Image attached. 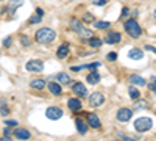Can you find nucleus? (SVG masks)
I'll use <instances>...</instances> for the list:
<instances>
[{"mask_svg": "<svg viewBox=\"0 0 156 141\" xmlns=\"http://www.w3.org/2000/svg\"><path fill=\"white\" fill-rule=\"evenodd\" d=\"M55 36H56L55 30H51L48 27H44V28L36 32L34 39H36V43H41V44H50L51 41L55 39Z\"/></svg>", "mask_w": 156, "mask_h": 141, "instance_id": "nucleus-1", "label": "nucleus"}, {"mask_svg": "<svg viewBox=\"0 0 156 141\" xmlns=\"http://www.w3.org/2000/svg\"><path fill=\"white\" fill-rule=\"evenodd\" d=\"M70 27H72V30H73L78 36L83 38V39H89V38L92 36V32L87 30L84 25H81V22L78 20V19H72V20H70Z\"/></svg>", "mask_w": 156, "mask_h": 141, "instance_id": "nucleus-2", "label": "nucleus"}, {"mask_svg": "<svg viewBox=\"0 0 156 141\" xmlns=\"http://www.w3.org/2000/svg\"><path fill=\"white\" fill-rule=\"evenodd\" d=\"M151 127H153V121H151V118H148V116H140V118H137V119L134 121V129H136L137 132H140V133L148 132Z\"/></svg>", "mask_w": 156, "mask_h": 141, "instance_id": "nucleus-3", "label": "nucleus"}, {"mask_svg": "<svg viewBox=\"0 0 156 141\" xmlns=\"http://www.w3.org/2000/svg\"><path fill=\"white\" fill-rule=\"evenodd\" d=\"M125 32L131 36V38H139L142 35V28L140 25L134 20V19H129L125 22Z\"/></svg>", "mask_w": 156, "mask_h": 141, "instance_id": "nucleus-4", "label": "nucleus"}, {"mask_svg": "<svg viewBox=\"0 0 156 141\" xmlns=\"http://www.w3.org/2000/svg\"><path fill=\"white\" fill-rule=\"evenodd\" d=\"M28 72H42L44 71V63L41 60H30L27 65H25Z\"/></svg>", "mask_w": 156, "mask_h": 141, "instance_id": "nucleus-5", "label": "nucleus"}, {"mask_svg": "<svg viewBox=\"0 0 156 141\" xmlns=\"http://www.w3.org/2000/svg\"><path fill=\"white\" fill-rule=\"evenodd\" d=\"M103 102H105V96H103V93L100 91H95L89 96V104L92 105V107H100Z\"/></svg>", "mask_w": 156, "mask_h": 141, "instance_id": "nucleus-6", "label": "nucleus"}, {"mask_svg": "<svg viewBox=\"0 0 156 141\" xmlns=\"http://www.w3.org/2000/svg\"><path fill=\"white\" fill-rule=\"evenodd\" d=\"M45 116H47L48 119H51V121H58V119L62 118V110L58 108V107H50V108H47V111H45Z\"/></svg>", "mask_w": 156, "mask_h": 141, "instance_id": "nucleus-7", "label": "nucleus"}, {"mask_svg": "<svg viewBox=\"0 0 156 141\" xmlns=\"http://www.w3.org/2000/svg\"><path fill=\"white\" fill-rule=\"evenodd\" d=\"M133 116V111L129 108H120L119 111H117V119H119L120 122H128L129 119H131Z\"/></svg>", "mask_w": 156, "mask_h": 141, "instance_id": "nucleus-8", "label": "nucleus"}, {"mask_svg": "<svg viewBox=\"0 0 156 141\" xmlns=\"http://www.w3.org/2000/svg\"><path fill=\"white\" fill-rule=\"evenodd\" d=\"M72 91H73L78 97H86V96H87L86 86H84L83 83H80V82H76L75 85H72Z\"/></svg>", "mask_w": 156, "mask_h": 141, "instance_id": "nucleus-9", "label": "nucleus"}, {"mask_svg": "<svg viewBox=\"0 0 156 141\" xmlns=\"http://www.w3.org/2000/svg\"><path fill=\"white\" fill-rule=\"evenodd\" d=\"M120 39H122V36H120V33H117V32H108V35L105 38V41L108 44H119Z\"/></svg>", "mask_w": 156, "mask_h": 141, "instance_id": "nucleus-10", "label": "nucleus"}, {"mask_svg": "<svg viewBox=\"0 0 156 141\" xmlns=\"http://www.w3.org/2000/svg\"><path fill=\"white\" fill-rule=\"evenodd\" d=\"M67 105L72 111H80L81 110V100L78 97H72V99L67 100Z\"/></svg>", "mask_w": 156, "mask_h": 141, "instance_id": "nucleus-11", "label": "nucleus"}, {"mask_svg": "<svg viewBox=\"0 0 156 141\" xmlns=\"http://www.w3.org/2000/svg\"><path fill=\"white\" fill-rule=\"evenodd\" d=\"M87 122H89V125L92 127V129H98V127L101 125L100 124V118L97 116V114H94V113L87 114Z\"/></svg>", "mask_w": 156, "mask_h": 141, "instance_id": "nucleus-12", "label": "nucleus"}, {"mask_svg": "<svg viewBox=\"0 0 156 141\" xmlns=\"http://www.w3.org/2000/svg\"><path fill=\"white\" fill-rule=\"evenodd\" d=\"M22 3H23V0H9V3H8V13L14 16L16 9H17L19 6H22Z\"/></svg>", "mask_w": 156, "mask_h": 141, "instance_id": "nucleus-13", "label": "nucleus"}, {"mask_svg": "<svg viewBox=\"0 0 156 141\" xmlns=\"http://www.w3.org/2000/svg\"><path fill=\"white\" fill-rule=\"evenodd\" d=\"M67 55H69V44L64 43L62 46L58 47V50H56V57L62 60V58H67Z\"/></svg>", "mask_w": 156, "mask_h": 141, "instance_id": "nucleus-14", "label": "nucleus"}, {"mask_svg": "<svg viewBox=\"0 0 156 141\" xmlns=\"http://www.w3.org/2000/svg\"><path fill=\"white\" fill-rule=\"evenodd\" d=\"M14 135H16V138H19V139H28V138L31 136L27 129H20V127L14 130Z\"/></svg>", "mask_w": 156, "mask_h": 141, "instance_id": "nucleus-15", "label": "nucleus"}, {"mask_svg": "<svg viewBox=\"0 0 156 141\" xmlns=\"http://www.w3.org/2000/svg\"><path fill=\"white\" fill-rule=\"evenodd\" d=\"M48 91L53 96H59L61 94V85L56 83V82H50L48 83Z\"/></svg>", "mask_w": 156, "mask_h": 141, "instance_id": "nucleus-16", "label": "nucleus"}, {"mask_svg": "<svg viewBox=\"0 0 156 141\" xmlns=\"http://www.w3.org/2000/svg\"><path fill=\"white\" fill-rule=\"evenodd\" d=\"M86 80H87V83H90V85H95V83H98V80H100V74H98L97 71H92L90 74H87Z\"/></svg>", "mask_w": 156, "mask_h": 141, "instance_id": "nucleus-17", "label": "nucleus"}, {"mask_svg": "<svg viewBox=\"0 0 156 141\" xmlns=\"http://www.w3.org/2000/svg\"><path fill=\"white\" fill-rule=\"evenodd\" d=\"M129 82H131L133 85H137V86H144V85H147V82L142 79L140 75H136V74L129 75Z\"/></svg>", "mask_w": 156, "mask_h": 141, "instance_id": "nucleus-18", "label": "nucleus"}, {"mask_svg": "<svg viewBox=\"0 0 156 141\" xmlns=\"http://www.w3.org/2000/svg\"><path fill=\"white\" fill-rule=\"evenodd\" d=\"M128 57L131 60H142L144 54H142L140 49H131V50H129V54H128Z\"/></svg>", "mask_w": 156, "mask_h": 141, "instance_id": "nucleus-19", "label": "nucleus"}, {"mask_svg": "<svg viewBox=\"0 0 156 141\" xmlns=\"http://www.w3.org/2000/svg\"><path fill=\"white\" fill-rule=\"evenodd\" d=\"M30 86L34 88V89H42L45 86V82H44V79H33L30 82Z\"/></svg>", "mask_w": 156, "mask_h": 141, "instance_id": "nucleus-20", "label": "nucleus"}, {"mask_svg": "<svg viewBox=\"0 0 156 141\" xmlns=\"http://www.w3.org/2000/svg\"><path fill=\"white\" fill-rule=\"evenodd\" d=\"M75 124H76V129H78V132H80L81 135H84V133L87 132V124H86V122H83L80 118L75 119Z\"/></svg>", "mask_w": 156, "mask_h": 141, "instance_id": "nucleus-21", "label": "nucleus"}, {"mask_svg": "<svg viewBox=\"0 0 156 141\" xmlns=\"http://www.w3.org/2000/svg\"><path fill=\"white\" fill-rule=\"evenodd\" d=\"M56 80H58L59 83H62V85H69V83H70V77H69L66 72H59V74L56 75Z\"/></svg>", "mask_w": 156, "mask_h": 141, "instance_id": "nucleus-22", "label": "nucleus"}, {"mask_svg": "<svg viewBox=\"0 0 156 141\" xmlns=\"http://www.w3.org/2000/svg\"><path fill=\"white\" fill-rule=\"evenodd\" d=\"M87 44H89L90 47H101L103 41L100 39V38H94V36H90L89 39H87Z\"/></svg>", "mask_w": 156, "mask_h": 141, "instance_id": "nucleus-23", "label": "nucleus"}, {"mask_svg": "<svg viewBox=\"0 0 156 141\" xmlns=\"http://www.w3.org/2000/svg\"><path fill=\"white\" fill-rule=\"evenodd\" d=\"M128 93H129V97H131V99H134V100L140 97V91H139L137 88H134V86H129Z\"/></svg>", "mask_w": 156, "mask_h": 141, "instance_id": "nucleus-24", "label": "nucleus"}, {"mask_svg": "<svg viewBox=\"0 0 156 141\" xmlns=\"http://www.w3.org/2000/svg\"><path fill=\"white\" fill-rule=\"evenodd\" d=\"M94 25H95V28H109L111 27V24L109 22H105V20H98Z\"/></svg>", "mask_w": 156, "mask_h": 141, "instance_id": "nucleus-25", "label": "nucleus"}, {"mask_svg": "<svg viewBox=\"0 0 156 141\" xmlns=\"http://www.w3.org/2000/svg\"><path fill=\"white\" fill-rule=\"evenodd\" d=\"M81 68H86L92 72V71H97V68H100V63H90V65H86V66H81Z\"/></svg>", "mask_w": 156, "mask_h": 141, "instance_id": "nucleus-26", "label": "nucleus"}, {"mask_svg": "<svg viewBox=\"0 0 156 141\" xmlns=\"http://www.w3.org/2000/svg\"><path fill=\"white\" fill-rule=\"evenodd\" d=\"M148 88L151 89L153 93H156V77H150V82H148Z\"/></svg>", "mask_w": 156, "mask_h": 141, "instance_id": "nucleus-27", "label": "nucleus"}, {"mask_svg": "<svg viewBox=\"0 0 156 141\" xmlns=\"http://www.w3.org/2000/svg\"><path fill=\"white\" fill-rule=\"evenodd\" d=\"M28 22H30L31 25H33V24H39V22H41V17H39V14H36V16H31V19H30Z\"/></svg>", "mask_w": 156, "mask_h": 141, "instance_id": "nucleus-28", "label": "nucleus"}, {"mask_svg": "<svg viewBox=\"0 0 156 141\" xmlns=\"http://www.w3.org/2000/svg\"><path fill=\"white\" fill-rule=\"evenodd\" d=\"M20 43L23 46H30V38L28 36H20Z\"/></svg>", "mask_w": 156, "mask_h": 141, "instance_id": "nucleus-29", "label": "nucleus"}, {"mask_svg": "<svg viewBox=\"0 0 156 141\" xmlns=\"http://www.w3.org/2000/svg\"><path fill=\"white\" fill-rule=\"evenodd\" d=\"M83 20H84V22H94V16L87 13V14H84V16H83Z\"/></svg>", "mask_w": 156, "mask_h": 141, "instance_id": "nucleus-30", "label": "nucleus"}, {"mask_svg": "<svg viewBox=\"0 0 156 141\" xmlns=\"http://www.w3.org/2000/svg\"><path fill=\"white\" fill-rule=\"evenodd\" d=\"M108 60H109V61H115V60H117V54H115V52L108 54Z\"/></svg>", "mask_w": 156, "mask_h": 141, "instance_id": "nucleus-31", "label": "nucleus"}, {"mask_svg": "<svg viewBox=\"0 0 156 141\" xmlns=\"http://www.w3.org/2000/svg\"><path fill=\"white\" fill-rule=\"evenodd\" d=\"M9 46H11V36H8V38L3 39V47H9Z\"/></svg>", "mask_w": 156, "mask_h": 141, "instance_id": "nucleus-32", "label": "nucleus"}, {"mask_svg": "<svg viewBox=\"0 0 156 141\" xmlns=\"http://www.w3.org/2000/svg\"><path fill=\"white\" fill-rule=\"evenodd\" d=\"M0 111H2V114H3V116H6V114L9 113V108H8V105H2V110H0Z\"/></svg>", "mask_w": 156, "mask_h": 141, "instance_id": "nucleus-33", "label": "nucleus"}, {"mask_svg": "<svg viewBox=\"0 0 156 141\" xmlns=\"http://www.w3.org/2000/svg\"><path fill=\"white\" fill-rule=\"evenodd\" d=\"M128 16V8H123L122 9V14H120V19H125Z\"/></svg>", "mask_w": 156, "mask_h": 141, "instance_id": "nucleus-34", "label": "nucleus"}, {"mask_svg": "<svg viewBox=\"0 0 156 141\" xmlns=\"http://www.w3.org/2000/svg\"><path fill=\"white\" fill-rule=\"evenodd\" d=\"M108 2V0H95L94 2V5H98V6H101V5H105Z\"/></svg>", "mask_w": 156, "mask_h": 141, "instance_id": "nucleus-35", "label": "nucleus"}, {"mask_svg": "<svg viewBox=\"0 0 156 141\" xmlns=\"http://www.w3.org/2000/svg\"><path fill=\"white\" fill-rule=\"evenodd\" d=\"M5 124H6L8 127H16V125H17V122H16V121H6Z\"/></svg>", "mask_w": 156, "mask_h": 141, "instance_id": "nucleus-36", "label": "nucleus"}, {"mask_svg": "<svg viewBox=\"0 0 156 141\" xmlns=\"http://www.w3.org/2000/svg\"><path fill=\"white\" fill-rule=\"evenodd\" d=\"M0 141H12V139L9 138V135H5V136H2V138H0Z\"/></svg>", "mask_w": 156, "mask_h": 141, "instance_id": "nucleus-37", "label": "nucleus"}, {"mask_svg": "<svg viewBox=\"0 0 156 141\" xmlns=\"http://www.w3.org/2000/svg\"><path fill=\"white\" fill-rule=\"evenodd\" d=\"M145 49H147V50H151V52H154V54H156V49H154V47H151V46H145Z\"/></svg>", "mask_w": 156, "mask_h": 141, "instance_id": "nucleus-38", "label": "nucleus"}, {"mask_svg": "<svg viewBox=\"0 0 156 141\" xmlns=\"http://www.w3.org/2000/svg\"><path fill=\"white\" fill-rule=\"evenodd\" d=\"M3 133H5V135H9V133H11V129H9V127H6V129L3 130Z\"/></svg>", "mask_w": 156, "mask_h": 141, "instance_id": "nucleus-39", "label": "nucleus"}, {"mask_svg": "<svg viewBox=\"0 0 156 141\" xmlns=\"http://www.w3.org/2000/svg\"><path fill=\"white\" fill-rule=\"evenodd\" d=\"M36 14H39V16H42V14H44V11H42V9H36Z\"/></svg>", "mask_w": 156, "mask_h": 141, "instance_id": "nucleus-40", "label": "nucleus"}, {"mask_svg": "<svg viewBox=\"0 0 156 141\" xmlns=\"http://www.w3.org/2000/svg\"><path fill=\"white\" fill-rule=\"evenodd\" d=\"M125 141H134V139H131V138H128V136H125Z\"/></svg>", "mask_w": 156, "mask_h": 141, "instance_id": "nucleus-41", "label": "nucleus"}, {"mask_svg": "<svg viewBox=\"0 0 156 141\" xmlns=\"http://www.w3.org/2000/svg\"><path fill=\"white\" fill-rule=\"evenodd\" d=\"M153 17L156 19V9H154V13H153Z\"/></svg>", "mask_w": 156, "mask_h": 141, "instance_id": "nucleus-42", "label": "nucleus"}]
</instances>
